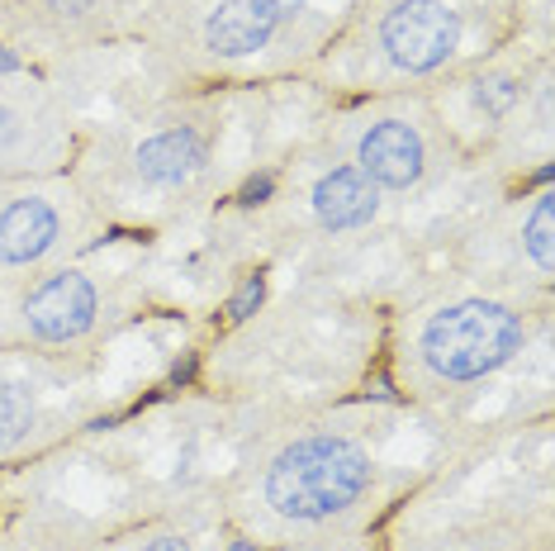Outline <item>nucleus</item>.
Here are the masks:
<instances>
[{
    "mask_svg": "<svg viewBox=\"0 0 555 551\" xmlns=\"http://www.w3.org/2000/svg\"><path fill=\"white\" fill-rule=\"evenodd\" d=\"M10 72H20V57H15V53H5V48H0V77H10Z\"/></svg>",
    "mask_w": 555,
    "mask_h": 551,
    "instance_id": "nucleus-17",
    "label": "nucleus"
},
{
    "mask_svg": "<svg viewBox=\"0 0 555 551\" xmlns=\"http://www.w3.org/2000/svg\"><path fill=\"white\" fill-rule=\"evenodd\" d=\"M285 15L289 0H214L205 20V48L219 57H251L275 39Z\"/></svg>",
    "mask_w": 555,
    "mask_h": 551,
    "instance_id": "nucleus-6",
    "label": "nucleus"
},
{
    "mask_svg": "<svg viewBox=\"0 0 555 551\" xmlns=\"http://www.w3.org/2000/svg\"><path fill=\"white\" fill-rule=\"evenodd\" d=\"M461 43V20L441 0H399L380 20V48L399 72H437L441 62L456 57Z\"/></svg>",
    "mask_w": 555,
    "mask_h": 551,
    "instance_id": "nucleus-3",
    "label": "nucleus"
},
{
    "mask_svg": "<svg viewBox=\"0 0 555 551\" xmlns=\"http://www.w3.org/2000/svg\"><path fill=\"white\" fill-rule=\"evenodd\" d=\"M375 209H380V185H371L357 167H337L313 185V215H319V223L333 233L371 223Z\"/></svg>",
    "mask_w": 555,
    "mask_h": 551,
    "instance_id": "nucleus-8",
    "label": "nucleus"
},
{
    "mask_svg": "<svg viewBox=\"0 0 555 551\" xmlns=\"http://www.w3.org/2000/svg\"><path fill=\"white\" fill-rule=\"evenodd\" d=\"M29 428H34V395L20 381H0V452L24 443Z\"/></svg>",
    "mask_w": 555,
    "mask_h": 551,
    "instance_id": "nucleus-10",
    "label": "nucleus"
},
{
    "mask_svg": "<svg viewBox=\"0 0 555 551\" xmlns=\"http://www.w3.org/2000/svg\"><path fill=\"white\" fill-rule=\"evenodd\" d=\"M357 171L380 191H409L427 177V143L409 119H371L357 138Z\"/></svg>",
    "mask_w": 555,
    "mask_h": 551,
    "instance_id": "nucleus-4",
    "label": "nucleus"
},
{
    "mask_svg": "<svg viewBox=\"0 0 555 551\" xmlns=\"http://www.w3.org/2000/svg\"><path fill=\"white\" fill-rule=\"evenodd\" d=\"M147 551H191V542H181V537H157Z\"/></svg>",
    "mask_w": 555,
    "mask_h": 551,
    "instance_id": "nucleus-16",
    "label": "nucleus"
},
{
    "mask_svg": "<svg viewBox=\"0 0 555 551\" xmlns=\"http://www.w3.org/2000/svg\"><path fill=\"white\" fill-rule=\"evenodd\" d=\"M371 490V457L347 437H299L267 471V504L285 523H327Z\"/></svg>",
    "mask_w": 555,
    "mask_h": 551,
    "instance_id": "nucleus-1",
    "label": "nucleus"
},
{
    "mask_svg": "<svg viewBox=\"0 0 555 551\" xmlns=\"http://www.w3.org/2000/svg\"><path fill=\"white\" fill-rule=\"evenodd\" d=\"M48 5H53L57 15H86V10H95V0H48Z\"/></svg>",
    "mask_w": 555,
    "mask_h": 551,
    "instance_id": "nucleus-15",
    "label": "nucleus"
},
{
    "mask_svg": "<svg viewBox=\"0 0 555 551\" xmlns=\"http://www.w3.org/2000/svg\"><path fill=\"white\" fill-rule=\"evenodd\" d=\"M267 299V276H247L243 281V291H237L233 299H229V319H247L251 309Z\"/></svg>",
    "mask_w": 555,
    "mask_h": 551,
    "instance_id": "nucleus-13",
    "label": "nucleus"
},
{
    "mask_svg": "<svg viewBox=\"0 0 555 551\" xmlns=\"http://www.w3.org/2000/svg\"><path fill=\"white\" fill-rule=\"evenodd\" d=\"M205 167V138L195 129H167L138 148V177L147 185H181Z\"/></svg>",
    "mask_w": 555,
    "mask_h": 551,
    "instance_id": "nucleus-9",
    "label": "nucleus"
},
{
    "mask_svg": "<svg viewBox=\"0 0 555 551\" xmlns=\"http://www.w3.org/2000/svg\"><path fill=\"white\" fill-rule=\"evenodd\" d=\"M57 243V209L48 200H15L0 209V267H29Z\"/></svg>",
    "mask_w": 555,
    "mask_h": 551,
    "instance_id": "nucleus-7",
    "label": "nucleus"
},
{
    "mask_svg": "<svg viewBox=\"0 0 555 551\" xmlns=\"http://www.w3.org/2000/svg\"><path fill=\"white\" fill-rule=\"evenodd\" d=\"M24 323L43 343H72L95 323V285L81 271H62L24 299Z\"/></svg>",
    "mask_w": 555,
    "mask_h": 551,
    "instance_id": "nucleus-5",
    "label": "nucleus"
},
{
    "mask_svg": "<svg viewBox=\"0 0 555 551\" xmlns=\"http://www.w3.org/2000/svg\"><path fill=\"white\" fill-rule=\"evenodd\" d=\"M271 191H275V177H251L237 200H243V205H267V195H271Z\"/></svg>",
    "mask_w": 555,
    "mask_h": 551,
    "instance_id": "nucleus-14",
    "label": "nucleus"
},
{
    "mask_svg": "<svg viewBox=\"0 0 555 551\" xmlns=\"http://www.w3.org/2000/svg\"><path fill=\"white\" fill-rule=\"evenodd\" d=\"M233 551H257V547H251V542H233Z\"/></svg>",
    "mask_w": 555,
    "mask_h": 551,
    "instance_id": "nucleus-18",
    "label": "nucleus"
},
{
    "mask_svg": "<svg viewBox=\"0 0 555 551\" xmlns=\"http://www.w3.org/2000/svg\"><path fill=\"white\" fill-rule=\"evenodd\" d=\"M475 100H479V110H489V115H508L513 100H517V86L508 77H489V81H479Z\"/></svg>",
    "mask_w": 555,
    "mask_h": 551,
    "instance_id": "nucleus-12",
    "label": "nucleus"
},
{
    "mask_svg": "<svg viewBox=\"0 0 555 551\" xmlns=\"http://www.w3.org/2000/svg\"><path fill=\"white\" fill-rule=\"evenodd\" d=\"M527 323L508 305L494 299H456V305L437 309L418 333V357L433 381L441 385H465L485 381L499 367L522 353Z\"/></svg>",
    "mask_w": 555,
    "mask_h": 551,
    "instance_id": "nucleus-2",
    "label": "nucleus"
},
{
    "mask_svg": "<svg viewBox=\"0 0 555 551\" xmlns=\"http://www.w3.org/2000/svg\"><path fill=\"white\" fill-rule=\"evenodd\" d=\"M522 247H527V257L541 267V276H551L555 271V233H551V195H541L537 200V209H532V219H527V233H522Z\"/></svg>",
    "mask_w": 555,
    "mask_h": 551,
    "instance_id": "nucleus-11",
    "label": "nucleus"
}]
</instances>
